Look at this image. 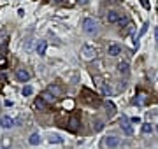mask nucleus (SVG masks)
Instances as JSON below:
<instances>
[{
  "instance_id": "1",
  "label": "nucleus",
  "mask_w": 158,
  "mask_h": 149,
  "mask_svg": "<svg viewBox=\"0 0 158 149\" xmlns=\"http://www.w3.org/2000/svg\"><path fill=\"white\" fill-rule=\"evenodd\" d=\"M97 21L93 19V18H84L83 19V30H84V33H88V35H93L95 32H97Z\"/></svg>"
},
{
  "instance_id": "2",
  "label": "nucleus",
  "mask_w": 158,
  "mask_h": 149,
  "mask_svg": "<svg viewBox=\"0 0 158 149\" xmlns=\"http://www.w3.org/2000/svg\"><path fill=\"white\" fill-rule=\"evenodd\" d=\"M81 54H83V58L84 60H93L95 58V54H97V49L93 47V46H83V49H81Z\"/></svg>"
},
{
  "instance_id": "3",
  "label": "nucleus",
  "mask_w": 158,
  "mask_h": 149,
  "mask_svg": "<svg viewBox=\"0 0 158 149\" xmlns=\"http://www.w3.org/2000/svg\"><path fill=\"white\" fill-rule=\"evenodd\" d=\"M16 79L19 83H26V81H30V72L25 70V68H18L16 70Z\"/></svg>"
},
{
  "instance_id": "4",
  "label": "nucleus",
  "mask_w": 158,
  "mask_h": 149,
  "mask_svg": "<svg viewBox=\"0 0 158 149\" xmlns=\"http://www.w3.org/2000/svg\"><path fill=\"white\" fill-rule=\"evenodd\" d=\"M0 126H2V128H12V126H14V119H12L11 116H4V118L0 119Z\"/></svg>"
},
{
  "instance_id": "5",
  "label": "nucleus",
  "mask_w": 158,
  "mask_h": 149,
  "mask_svg": "<svg viewBox=\"0 0 158 149\" xmlns=\"http://www.w3.org/2000/svg\"><path fill=\"white\" fill-rule=\"evenodd\" d=\"M118 144H120V139H118V137H114V135H111V137H107V139H106V146H107V148H118Z\"/></svg>"
},
{
  "instance_id": "6",
  "label": "nucleus",
  "mask_w": 158,
  "mask_h": 149,
  "mask_svg": "<svg viewBox=\"0 0 158 149\" xmlns=\"http://www.w3.org/2000/svg\"><path fill=\"white\" fill-rule=\"evenodd\" d=\"M107 53H109V56H118V54H121V46H118V44H113V46H109Z\"/></svg>"
},
{
  "instance_id": "7",
  "label": "nucleus",
  "mask_w": 158,
  "mask_h": 149,
  "mask_svg": "<svg viewBox=\"0 0 158 149\" xmlns=\"http://www.w3.org/2000/svg\"><path fill=\"white\" fill-rule=\"evenodd\" d=\"M46 47H47V44H46V40H39V44H37V54L39 56H44L46 54Z\"/></svg>"
},
{
  "instance_id": "8",
  "label": "nucleus",
  "mask_w": 158,
  "mask_h": 149,
  "mask_svg": "<svg viewBox=\"0 0 158 149\" xmlns=\"http://www.w3.org/2000/svg\"><path fill=\"white\" fill-rule=\"evenodd\" d=\"M28 144H30V146H39V144H40V135H39V133H32V135L28 137Z\"/></svg>"
},
{
  "instance_id": "9",
  "label": "nucleus",
  "mask_w": 158,
  "mask_h": 149,
  "mask_svg": "<svg viewBox=\"0 0 158 149\" xmlns=\"http://www.w3.org/2000/svg\"><path fill=\"white\" fill-rule=\"evenodd\" d=\"M121 128H123V132H125L127 135H132V133H134V130H132V126L128 125V121H127L125 118L121 119Z\"/></svg>"
},
{
  "instance_id": "10",
  "label": "nucleus",
  "mask_w": 158,
  "mask_h": 149,
  "mask_svg": "<svg viewBox=\"0 0 158 149\" xmlns=\"http://www.w3.org/2000/svg\"><path fill=\"white\" fill-rule=\"evenodd\" d=\"M107 21H109V23H118V21H120V16H118V12H114V11L107 12Z\"/></svg>"
},
{
  "instance_id": "11",
  "label": "nucleus",
  "mask_w": 158,
  "mask_h": 149,
  "mask_svg": "<svg viewBox=\"0 0 158 149\" xmlns=\"http://www.w3.org/2000/svg\"><path fill=\"white\" fill-rule=\"evenodd\" d=\"M118 68H120L121 74H128V63H127V61H121V63L118 65Z\"/></svg>"
},
{
  "instance_id": "12",
  "label": "nucleus",
  "mask_w": 158,
  "mask_h": 149,
  "mask_svg": "<svg viewBox=\"0 0 158 149\" xmlns=\"http://www.w3.org/2000/svg\"><path fill=\"white\" fill-rule=\"evenodd\" d=\"M47 93H53L55 97H58V95H60V88H58V86H53V84H51V86L47 88Z\"/></svg>"
},
{
  "instance_id": "13",
  "label": "nucleus",
  "mask_w": 158,
  "mask_h": 149,
  "mask_svg": "<svg viewBox=\"0 0 158 149\" xmlns=\"http://www.w3.org/2000/svg\"><path fill=\"white\" fill-rule=\"evenodd\" d=\"M33 105H35L37 109H44V107H46V100H44V98H37Z\"/></svg>"
},
{
  "instance_id": "14",
  "label": "nucleus",
  "mask_w": 158,
  "mask_h": 149,
  "mask_svg": "<svg viewBox=\"0 0 158 149\" xmlns=\"http://www.w3.org/2000/svg\"><path fill=\"white\" fill-rule=\"evenodd\" d=\"M21 93H23L25 97H30V95L33 93V88H32V86H23V91H21Z\"/></svg>"
},
{
  "instance_id": "15",
  "label": "nucleus",
  "mask_w": 158,
  "mask_h": 149,
  "mask_svg": "<svg viewBox=\"0 0 158 149\" xmlns=\"http://www.w3.org/2000/svg\"><path fill=\"white\" fill-rule=\"evenodd\" d=\"M151 132H153L151 125H149V123H144V125H142V133H151Z\"/></svg>"
},
{
  "instance_id": "16",
  "label": "nucleus",
  "mask_w": 158,
  "mask_h": 149,
  "mask_svg": "<svg viewBox=\"0 0 158 149\" xmlns=\"http://www.w3.org/2000/svg\"><path fill=\"white\" fill-rule=\"evenodd\" d=\"M49 142H51V144H53V142H55V144H60V142H62V139H60V135H51Z\"/></svg>"
},
{
  "instance_id": "17",
  "label": "nucleus",
  "mask_w": 158,
  "mask_h": 149,
  "mask_svg": "<svg viewBox=\"0 0 158 149\" xmlns=\"http://www.w3.org/2000/svg\"><path fill=\"white\" fill-rule=\"evenodd\" d=\"M77 123H79V121H77V118H72V121H70V125H72V126H70V130H77Z\"/></svg>"
},
{
  "instance_id": "18",
  "label": "nucleus",
  "mask_w": 158,
  "mask_h": 149,
  "mask_svg": "<svg viewBox=\"0 0 158 149\" xmlns=\"http://www.w3.org/2000/svg\"><path fill=\"white\" fill-rule=\"evenodd\" d=\"M106 107H107V109H109V112H114V104H111V102H109V100H107V102H106Z\"/></svg>"
},
{
  "instance_id": "19",
  "label": "nucleus",
  "mask_w": 158,
  "mask_h": 149,
  "mask_svg": "<svg viewBox=\"0 0 158 149\" xmlns=\"http://www.w3.org/2000/svg\"><path fill=\"white\" fill-rule=\"evenodd\" d=\"M141 4H142L146 9H149V2H148V0H141Z\"/></svg>"
},
{
  "instance_id": "20",
  "label": "nucleus",
  "mask_w": 158,
  "mask_h": 149,
  "mask_svg": "<svg viewBox=\"0 0 158 149\" xmlns=\"http://www.w3.org/2000/svg\"><path fill=\"white\" fill-rule=\"evenodd\" d=\"M104 93H106V95H111V88H107V86H104Z\"/></svg>"
},
{
  "instance_id": "21",
  "label": "nucleus",
  "mask_w": 158,
  "mask_h": 149,
  "mask_svg": "<svg viewBox=\"0 0 158 149\" xmlns=\"http://www.w3.org/2000/svg\"><path fill=\"white\" fill-rule=\"evenodd\" d=\"M118 23H120V25H121V26H123V25H125V23H127V19H125V18H120V21H118Z\"/></svg>"
},
{
  "instance_id": "22",
  "label": "nucleus",
  "mask_w": 158,
  "mask_h": 149,
  "mask_svg": "<svg viewBox=\"0 0 158 149\" xmlns=\"http://www.w3.org/2000/svg\"><path fill=\"white\" fill-rule=\"evenodd\" d=\"M130 123H141V119H139V118H132Z\"/></svg>"
},
{
  "instance_id": "23",
  "label": "nucleus",
  "mask_w": 158,
  "mask_h": 149,
  "mask_svg": "<svg viewBox=\"0 0 158 149\" xmlns=\"http://www.w3.org/2000/svg\"><path fill=\"white\" fill-rule=\"evenodd\" d=\"M0 67H5V58H0Z\"/></svg>"
},
{
  "instance_id": "24",
  "label": "nucleus",
  "mask_w": 158,
  "mask_h": 149,
  "mask_svg": "<svg viewBox=\"0 0 158 149\" xmlns=\"http://www.w3.org/2000/svg\"><path fill=\"white\" fill-rule=\"evenodd\" d=\"M155 39L158 40V26H155Z\"/></svg>"
},
{
  "instance_id": "25",
  "label": "nucleus",
  "mask_w": 158,
  "mask_h": 149,
  "mask_svg": "<svg viewBox=\"0 0 158 149\" xmlns=\"http://www.w3.org/2000/svg\"><path fill=\"white\" fill-rule=\"evenodd\" d=\"M77 2H79V4H86L88 0H77Z\"/></svg>"
},
{
  "instance_id": "26",
  "label": "nucleus",
  "mask_w": 158,
  "mask_h": 149,
  "mask_svg": "<svg viewBox=\"0 0 158 149\" xmlns=\"http://www.w3.org/2000/svg\"><path fill=\"white\" fill-rule=\"evenodd\" d=\"M53 2H56V4H58V2H62V0H53Z\"/></svg>"
},
{
  "instance_id": "27",
  "label": "nucleus",
  "mask_w": 158,
  "mask_h": 149,
  "mask_svg": "<svg viewBox=\"0 0 158 149\" xmlns=\"http://www.w3.org/2000/svg\"><path fill=\"white\" fill-rule=\"evenodd\" d=\"M157 83H158V79H157Z\"/></svg>"
},
{
  "instance_id": "28",
  "label": "nucleus",
  "mask_w": 158,
  "mask_h": 149,
  "mask_svg": "<svg viewBox=\"0 0 158 149\" xmlns=\"http://www.w3.org/2000/svg\"><path fill=\"white\" fill-rule=\"evenodd\" d=\"M157 130H158V126H157Z\"/></svg>"
}]
</instances>
